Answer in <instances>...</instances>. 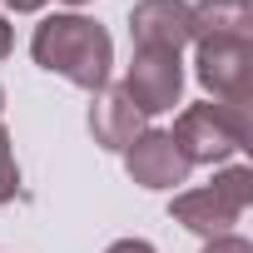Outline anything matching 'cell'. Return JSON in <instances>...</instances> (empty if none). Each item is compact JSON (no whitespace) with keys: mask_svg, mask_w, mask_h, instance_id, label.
I'll list each match as a JSON object with an SVG mask.
<instances>
[{"mask_svg":"<svg viewBox=\"0 0 253 253\" xmlns=\"http://www.w3.org/2000/svg\"><path fill=\"white\" fill-rule=\"evenodd\" d=\"M30 55L40 70L99 94L109 84V65H114V40L104 25L84 20V15H45L30 35Z\"/></svg>","mask_w":253,"mask_h":253,"instance_id":"obj_1","label":"cell"},{"mask_svg":"<svg viewBox=\"0 0 253 253\" xmlns=\"http://www.w3.org/2000/svg\"><path fill=\"white\" fill-rule=\"evenodd\" d=\"M169 134L189 164H223L248 144V109L223 104V99H204V104L179 109Z\"/></svg>","mask_w":253,"mask_h":253,"instance_id":"obj_2","label":"cell"},{"mask_svg":"<svg viewBox=\"0 0 253 253\" xmlns=\"http://www.w3.org/2000/svg\"><path fill=\"white\" fill-rule=\"evenodd\" d=\"M248 199H253V169H248V164H233V169H223L213 184L174 194L169 218H174V223H184L189 233L218 238V233H228V228L243 218Z\"/></svg>","mask_w":253,"mask_h":253,"instance_id":"obj_3","label":"cell"},{"mask_svg":"<svg viewBox=\"0 0 253 253\" xmlns=\"http://www.w3.org/2000/svg\"><path fill=\"white\" fill-rule=\"evenodd\" d=\"M194 45H199V84L213 99L248 109V99H253V40L248 35H209Z\"/></svg>","mask_w":253,"mask_h":253,"instance_id":"obj_4","label":"cell"},{"mask_svg":"<svg viewBox=\"0 0 253 253\" xmlns=\"http://www.w3.org/2000/svg\"><path fill=\"white\" fill-rule=\"evenodd\" d=\"M119 89L134 99V109L144 119L159 114V109H174L179 94H184V60L169 55V50H134L129 75H124Z\"/></svg>","mask_w":253,"mask_h":253,"instance_id":"obj_5","label":"cell"},{"mask_svg":"<svg viewBox=\"0 0 253 253\" xmlns=\"http://www.w3.org/2000/svg\"><path fill=\"white\" fill-rule=\"evenodd\" d=\"M129 35H134V50L184 55V45H194L189 0H139V5L129 10Z\"/></svg>","mask_w":253,"mask_h":253,"instance_id":"obj_6","label":"cell"},{"mask_svg":"<svg viewBox=\"0 0 253 253\" xmlns=\"http://www.w3.org/2000/svg\"><path fill=\"white\" fill-rule=\"evenodd\" d=\"M124 169H129V179L144 184V189H179L194 164L184 159V149L174 144L169 129H144L129 149H124Z\"/></svg>","mask_w":253,"mask_h":253,"instance_id":"obj_7","label":"cell"},{"mask_svg":"<svg viewBox=\"0 0 253 253\" xmlns=\"http://www.w3.org/2000/svg\"><path fill=\"white\" fill-rule=\"evenodd\" d=\"M89 134H94V144L124 154L144 134V114L134 109V99L124 89H99V99L89 104Z\"/></svg>","mask_w":253,"mask_h":253,"instance_id":"obj_8","label":"cell"},{"mask_svg":"<svg viewBox=\"0 0 253 253\" xmlns=\"http://www.w3.org/2000/svg\"><path fill=\"white\" fill-rule=\"evenodd\" d=\"M189 15H194V40H209V35L253 40V0H199V5H189Z\"/></svg>","mask_w":253,"mask_h":253,"instance_id":"obj_9","label":"cell"},{"mask_svg":"<svg viewBox=\"0 0 253 253\" xmlns=\"http://www.w3.org/2000/svg\"><path fill=\"white\" fill-rule=\"evenodd\" d=\"M20 194V164H15V149H10V134L0 124V204H10Z\"/></svg>","mask_w":253,"mask_h":253,"instance_id":"obj_10","label":"cell"},{"mask_svg":"<svg viewBox=\"0 0 253 253\" xmlns=\"http://www.w3.org/2000/svg\"><path fill=\"white\" fill-rule=\"evenodd\" d=\"M204 253H253V243H248V238H238V233H218V238H209V243H204Z\"/></svg>","mask_w":253,"mask_h":253,"instance_id":"obj_11","label":"cell"},{"mask_svg":"<svg viewBox=\"0 0 253 253\" xmlns=\"http://www.w3.org/2000/svg\"><path fill=\"white\" fill-rule=\"evenodd\" d=\"M104 253H154V243H144V238H119V243H109Z\"/></svg>","mask_w":253,"mask_h":253,"instance_id":"obj_12","label":"cell"},{"mask_svg":"<svg viewBox=\"0 0 253 253\" xmlns=\"http://www.w3.org/2000/svg\"><path fill=\"white\" fill-rule=\"evenodd\" d=\"M10 55V25H5V15H0V60Z\"/></svg>","mask_w":253,"mask_h":253,"instance_id":"obj_13","label":"cell"},{"mask_svg":"<svg viewBox=\"0 0 253 253\" xmlns=\"http://www.w3.org/2000/svg\"><path fill=\"white\" fill-rule=\"evenodd\" d=\"M5 5H10V10H25V15H30V10H40V5H45V0H5Z\"/></svg>","mask_w":253,"mask_h":253,"instance_id":"obj_14","label":"cell"},{"mask_svg":"<svg viewBox=\"0 0 253 253\" xmlns=\"http://www.w3.org/2000/svg\"><path fill=\"white\" fill-rule=\"evenodd\" d=\"M65 5H89V0H65Z\"/></svg>","mask_w":253,"mask_h":253,"instance_id":"obj_15","label":"cell"},{"mask_svg":"<svg viewBox=\"0 0 253 253\" xmlns=\"http://www.w3.org/2000/svg\"><path fill=\"white\" fill-rule=\"evenodd\" d=\"M0 104H5V89H0Z\"/></svg>","mask_w":253,"mask_h":253,"instance_id":"obj_16","label":"cell"}]
</instances>
